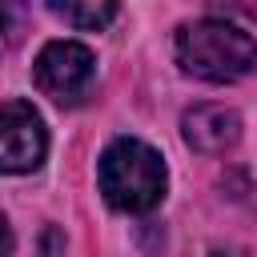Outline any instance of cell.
Returning <instances> with one entry per match:
<instances>
[{
    "mask_svg": "<svg viewBox=\"0 0 257 257\" xmlns=\"http://www.w3.org/2000/svg\"><path fill=\"white\" fill-rule=\"evenodd\" d=\"M177 64L209 84H233L257 68V40L225 16H201L177 28Z\"/></svg>",
    "mask_w": 257,
    "mask_h": 257,
    "instance_id": "6da1fadb",
    "label": "cell"
},
{
    "mask_svg": "<svg viewBox=\"0 0 257 257\" xmlns=\"http://www.w3.org/2000/svg\"><path fill=\"white\" fill-rule=\"evenodd\" d=\"M96 181L100 193L112 209L120 213H153L165 201V185H169V169L165 157L137 141V137H116L96 165Z\"/></svg>",
    "mask_w": 257,
    "mask_h": 257,
    "instance_id": "7a4b0ae2",
    "label": "cell"
},
{
    "mask_svg": "<svg viewBox=\"0 0 257 257\" xmlns=\"http://www.w3.org/2000/svg\"><path fill=\"white\" fill-rule=\"evenodd\" d=\"M96 80V56L80 40H48L32 64V84L56 104H80Z\"/></svg>",
    "mask_w": 257,
    "mask_h": 257,
    "instance_id": "3957f363",
    "label": "cell"
},
{
    "mask_svg": "<svg viewBox=\"0 0 257 257\" xmlns=\"http://www.w3.org/2000/svg\"><path fill=\"white\" fill-rule=\"evenodd\" d=\"M44 153H48V133L40 112L28 100L0 104V177L40 169Z\"/></svg>",
    "mask_w": 257,
    "mask_h": 257,
    "instance_id": "277c9868",
    "label": "cell"
},
{
    "mask_svg": "<svg viewBox=\"0 0 257 257\" xmlns=\"http://www.w3.org/2000/svg\"><path fill=\"white\" fill-rule=\"evenodd\" d=\"M181 137L193 153L217 157L241 141V116L225 104H193L181 116Z\"/></svg>",
    "mask_w": 257,
    "mask_h": 257,
    "instance_id": "5b68a950",
    "label": "cell"
},
{
    "mask_svg": "<svg viewBox=\"0 0 257 257\" xmlns=\"http://www.w3.org/2000/svg\"><path fill=\"white\" fill-rule=\"evenodd\" d=\"M56 20H64V24H72V28H80V32H96V28H104V24H112L116 20V4L112 0H104V4H60V0H48L44 4Z\"/></svg>",
    "mask_w": 257,
    "mask_h": 257,
    "instance_id": "8992f818",
    "label": "cell"
},
{
    "mask_svg": "<svg viewBox=\"0 0 257 257\" xmlns=\"http://www.w3.org/2000/svg\"><path fill=\"white\" fill-rule=\"evenodd\" d=\"M24 28H28V8L0 0V52H12L24 40Z\"/></svg>",
    "mask_w": 257,
    "mask_h": 257,
    "instance_id": "52a82bcc",
    "label": "cell"
},
{
    "mask_svg": "<svg viewBox=\"0 0 257 257\" xmlns=\"http://www.w3.org/2000/svg\"><path fill=\"white\" fill-rule=\"evenodd\" d=\"M0 257H12V225L4 213H0Z\"/></svg>",
    "mask_w": 257,
    "mask_h": 257,
    "instance_id": "ba28073f",
    "label": "cell"
},
{
    "mask_svg": "<svg viewBox=\"0 0 257 257\" xmlns=\"http://www.w3.org/2000/svg\"><path fill=\"white\" fill-rule=\"evenodd\" d=\"M233 12H241V16H249V20H257V4H245V8H233Z\"/></svg>",
    "mask_w": 257,
    "mask_h": 257,
    "instance_id": "9c48e42d",
    "label": "cell"
}]
</instances>
